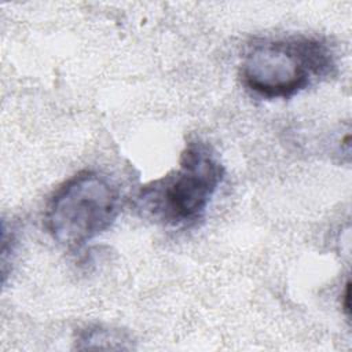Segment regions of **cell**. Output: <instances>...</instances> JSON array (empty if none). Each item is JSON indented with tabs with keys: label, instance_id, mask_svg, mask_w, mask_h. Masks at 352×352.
Instances as JSON below:
<instances>
[{
	"label": "cell",
	"instance_id": "277c9868",
	"mask_svg": "<svg viewBox=\"0 0 352 352\" xmlns=\"http://www.w3.org/2000/svg\"><path fill=\"white\" fill-rule=\"evenodd\" d=\"M74 349H133V337L120 327L91 324L80 329L73 341Z\"/></svg>",
	"mask_w": 352,
	"mask_h": 352
},
{
	"label": "cell",
	"instance_id": "7a4b0ae2",
	"mask_svg": "<svg viewBox=\"0 0 352 352\" xmlns=\"http://www.w3.org/2000/svg\"><path fill=\"white\" fill-rule=\"evenodd\" d=\"M224 175L217 151L199 138L191 139L173 170L142 186L135 209L143 219L164 227H192L204 217Z\"/></svg>",
	"mask_w": 352,
	"mask_h": 352
},
{
	"label": "cell",
	"instance_id": "3957f363",
	"mask_svg": "<svg viewBox=\"0 0 352 352\" xmlns=\"http://www.w3.org/2000/svg\"><path fill=\"white\" fill-rule=\"evenodd\" d=\"M120 209L117 184L102 172L85 169L54 191L45 208L44 226L58 245L76 250L107 231Z\"/></svg>",
	"mask_w": 352,
	"mask_h": 352
},
{
	"label": "cell",
	"instance_id": "6da1fadb",
	"mask_svg": "<svg viewBox=\"0 0 352 352\" xmlns=\"http://www.w3.org/2000/svg\"><path fill=\"white\" fill-rule=\"evenodd\" d=\"M337 52L315 34L260 36L252 38L241 58L239 78L253 96L290 99L337 73Z\"/></svg>",
	"mask_w": 352,
	"mask_h": 352
},
{
	"label": "cell",
	"instance_id": "5b68a950",
	"mask_svg": "<svg viewBox=\"0 0 352 352\" xmlns=\"http://www.w3.org/2000/svg\"><path fill=\"white\" fill-rule=\"evenodd\" d=\"M344 309L346 316L349 318V282L345 285V294H344Z\"/></svg>",
	"mask_w": 352,
	"mask_h": 352
}]
</instances>
